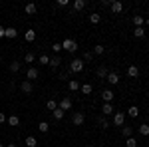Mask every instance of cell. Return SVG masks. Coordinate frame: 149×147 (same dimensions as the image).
Returning a JSON list of instances; mask_svg holds the SVG:
<instances>
[{"label":"cell","instance_id":"obj_21","mask_svg":"<svg viewBox=\"0 0 149 147\" xmlns=\"http://www.w3.org/2000/svg\"><path fill=\"white\" fill-rule=\"evenodd\" d=\"M137 131H139V135L147 137V135H149V125H147V123H141V125L137 127Z\"/></svg>","mask_w":149,"mask_h":147},{"label":"cell","instance_id":"obj_7","mask_svg":"<svg viewBox=\"0 0 149 147\" xmlns=\"http://www.w3.org/2000/svg\"><path fill=\"white\" fill-rule=\"evenodd\" d=\"M113 95H115V93H113L111 90H103V91H102V100H103L105 103H111V102H113Z\"/></svg>","mask_w":149,"mask_h":147},{"label":"cell","instance_id":"obj_19","mask_svg":"<svg viewBox=\"0 0 149 147\" xmlns=\"http://www.w3.org/2000/svg\"><path fill=\"white\" fill-rule=\"evenodd\" d=\"M102 113L103 115H111V113H113V105H111V103H103L102 105Z\"/></svg>","mask_w":149,"mask_h":147},{"label":"cell","instance_id":"obj_27","mask_svg":"<svg viewBox=\"0 0 149 147\" xmlns=\"http://www.w3.org/2000/svg\"><path fill=\"white\" fill-rule=\"evenodd\" d=\"M131 133H133V127H129V125H123L121 127V135L123 137H131Z\"/></svg>","mask_w":149,"mask_h":147},{"label":"cell","instance_id":"obj_46","mask_svg":"<svg viewBox=\"0 0 149 147\" xmlns=\"http://www.w3.org/2000/svg\"><path fill=\"white\" fill-rule=\"evenodd\" d=\"M0 147H4V145H2V143H0Z\"/></svg>","mask_w":149,"mask_h":147},{"label":"cell","instance_id":"obj_37","mask_svg":"<svg viewBox=\"0 0 149 147\" xmlns=\"http://www.w3.org/2000/svg\"><path fill=\"white\" fill-rule=\"evenodd\" d=\"M52 50H54V54H60V52H62V42H56V44H52Z\"/></svg>","mask_w":149,"mask_h":147},{"label":"cell","instance_id":"obj_29","mask_svg":"<svg viewBox=\"0 0 149 147\" xmlns=\"http://www.w3.org/2000/svg\"><path fill=\"white\" fill-rule=\"evenodd\" d=\"M20 68H22V66H20V62H16V60L10 64V72H12V74H18V72H20Z\"/></svg>","mask_w":149,"mask_h":147},{"label":"cell","instance_id":"obj_35","mask_svg":"<svg viewBox=\"0 0 149 147\" xmlns=\"http://www.w3.org/2000/svg\"><path fill=\"white\" fill-rule=\"evenodd\" d=\"M133 36H135V38H143V36H145V30H143V28H135V30H133Z\"/></svg>","mask_w":149,"mask_h":147},{"label":"cell","instance_id":"obj_9","mask_svg":"<svg viewBox=\"0 0 149 147\" xmlns=\"http://www.w3.org/2000/svg\"><path fill=\"white\" fill-rule=\"evenodd\" d=\"M38 76H40V72H38V68H34V66H30V68H28V72H26V78H28L30 82H32V79H36Z\"/></svg>","mask_w":149,"mask_h":147},{"label":"cell","instance_id":"obj_33","mask_svg":"<svg viewBox=\"0 0 149 147\" xmlns=\"http://www.w3.org/2000/svg\"><path fill=\"white\" fill-rule=\"evenodd\" d=\"M46 107L50 109V111H54V109H58V102H56V100H48Z\"/></svg>","mask_w":149,"mask_h":147},{"label":"cell","instance_id":"obj_20","mask_svg":"<svg viewBox=\"0 0 149 147\" xmlns=\"http://www.w3.org/2000/svg\"><path fill=\"white\" fill-rule=\"evenodd\" d=\"M60 64H62V58L58 56V54H54V56L50 58V66H52V68H58Z\"/></svg>","mask_w":149,"mask_h":147},{"label":"cell","instance_id":"obj_43","mask_svg":"<svg viewBox=\"0 0 149 147\" xmlns=\"http://www.w3.org/2000/svg\"><path fill=\"white\" fill-rule=\"evenodd\" d=\"M6 147H16V143H8V145H6Z\"/></svg>","mask_w":149,"mask_h":147},{"label":"cell","instance_id":"obj_22","mask_svg":"<svg viewBox=\"0 0 149 147\" xmlns=\"http://www.w3.org/2000/svg\"><path fill=\"white\" fill-rule=\"evenodd\" d=\"M24 145H26V147H36V145H38V141H36L34 135H28V137H26V141H24Z\"/></svg>","mask_w":149,"mask_h":147},{"label":"cell","instance_id":"obj_36","mask_svg":"<svg viewBox=\"0 0 149 147\" xmlns=\"http://www.w3.org/2000/svg\"><path fill=\"white\" fill-rule=\"evenodd\" d=\"M38 60H40V64H46V66H50V56H48V54H42Z\"/></svg>","mask_w":149,"mask_h":147},{"label":"cell","instance_id":"obj_4","mask_svg":"<svg viewBox=\"0 0 149 147\" xmlns=\"http://www.w3.org/2000/svg\"><path fill=\"white\" fill-rule=\"evenodd\" d=\"M84 121H86V115L81 111H76L74 115H72V123L74 125H84Z\"/></svg>","mask_w":149,"mask_h":147},{"label":"cell","instance_id":"obj_14","mask_svg":"<svg viewBox=\"0 0 149 147\" xmlns=\"http://www.w3.org/2000/svg\"><path fill=\"white\" fill-rule=\"evenodd\" d=\"M16 36H18L16 28H6V30H4V38H10V40H14Z\"/></svg>","mask_w":149,"mask_h":147},{"label":"cell","instance_id":"obj_31","mask_svg":"<svg viewBox=\"0 0 149 147\" xmlns=\"http://www.w3.org/2000/svg\"><path fill=\"white\" fill-rule=\"evenodd\" d=\"M48 129H50V125H48L46 121H40V123H38V131H40V133H48Z\"/></svg>","mask_w":149,"mask_h":147},{"label":"cell","instance_id":"obj_30","mask_svg":"<svg viewBox=\"0 0 149 147\" xmlns=\"http://www.w3.org/2000/svg\"><path fill=\"white\" fill-rule=\"evenodd\" d=\"M100 20H102V16H100L97 12H92V14H90V22L92 24H100Z\"/></svg>","mask_w":149,"mask_h":147},{"label":"cell","instance_id":"obj_13","mask_svg":"<svg viewBox=\"0 0 149 147\" xmlns=\"http://www.w3.org/2000/svg\"><path fill=\"white\" fill-rule=\"evenodd\" d=\"M80 91H81V93H84V95H90V93H92V91H93L92 84H81V86H80Z\"/></svg>","mask_w":149,"mask_h":147},{"label":"cell","instance_id":"obj_6","mask_svg":"<svg viewBox=\"0 0 149 147\" xmlns=\"http://www.w3.org/2000/svg\"><path fill=\"white\" fill-rule=\"evenodd\" d=\"M20 90H22L24 93H32L34 86H32V82H30V79H24L22 84H20Z\"/></svg>","mask_w":149,"mask_h":147},{"label":"cell","instance_id":"obj_32","mask_svg":"<svg viewBox=\"0 0 149 147\" xmlns=\"http://www.w3.org/2000/svg\"><path fill=\"white\" fill-rule=\"evenodd\" d=\"M133 24L135 28H143V16H133Z\"/></svg>","mask_w":149,"mask_h":147},{"label":"cell","instance_id":"obj_10","mask_svg":"<svg viewBox=\"0 0 149 147\" xmlns=\"http://www.w3.org/2000/svg\"><path fill=\"white\" fill-rule=\"evenodd\" d=\"M107 74H109V70H107V66H100V68L95 70V76L100 79H105L107 78Z\"/></svg>","mask_w":149,"mask_h":147},{"label":"cell","instance_id":"obj_5","mask_svg":"<svg viewBox=\"0 0 149 147\" xmlns=\"http://www.w3.org/2000/svg\"><path fill=\"white\" fill-rule=\"evenodd\" d=\"M58 107H60L62 111H68V109H72V100H70V98H62V102L58 103Z\"/></svg>","mask_w":149,"mask_h":147},{"label":"cell","instance_id":"obj_17","mask_svg":"<svg viewBox=\"0 0 149 147\" xmlns=\"http://www.w3.org/2000/svg\"><path fill=\"white\" fill-rule=\"evenodd\" d=\"M24 40H26V42H34V40H36V32L32 30V28H30V30H26V34H24Z\"/></svg>","mask_w":149,"mask_h":147},{"label":"cell","instance_id":"obj_3","mask_svg":"<svg viewBox=\"0 0 149 147\" xmlns=\"http://www.w3.org/2000/svg\"><path fill=\"white\" fill-rule=\"evenodd\" d=\"M123 123H125V113H123V111H115L113 113V125L123 127Z\"/></svg>","mask_w":149,"mask_h":147},{"label":"cell","instance_id":"obj_41","mask_svg":"<svg viewBox=\"0 0 149 147\" xmlns=\"http://www.w3.org/2000/svg\"><path fill=\"white\" fill-rule=\"evenodd\" d=\"M6 119H8V117H6V115H4V113L0 111V123H4V121H6Z\"/></svg>","mask_w":149,"mask_h":147},{"label":"cell","instance_id":"obj_2","mask_svg":"<svg viewBox=\"0 0 149 147\" xmlns=\"http://www.w3.org/2000/svg\"><path fill=\"white\" fill-rule=\"evenodd\" d=\"M84 60H80V58H76V60H72L70 62V74H80V72H84Z\"/></svg>","mask_w":149,"mask_h":147},{"label":"cell","instance_id":"obj_18","mask_svg":"<svg viewBox=\"0 0 149 147\" xmlns=\"http://www.w3.org/2000/svg\"><path fill=\"white\" fill-rule=\"evenodd\" d=\"M127 76H129V78H137L139 76V68L137 66H129V68H127Z\"/></svg>","mask_w":149,"mask_h":147},{"label":"cell","instance_id":"obj_34","mask_svg":"<svg viewBox=\"0 0 149 147\" xmlns=\"http://www.w3.org/2000/svg\"><path fill=\"white\" fill-rule=\"evenodd\" d=\"M52 115H54V119H56V121H60V119L64 117V111L58 107V109H54V111H52Z\"/></svg>","mask_w":149,"mask_h":147},{"label":"cell","instance_id":"obj_39","mask_svg":"<svg viewBox=\"0 0 149 147\" xmlns=\"http://www.w3.org/2000/svg\"><path fill=\"white\" fill-rule=\"evenodd\" d=\"M92 60H93L92 52H86V54H84V62H92Z\"/></svg>","mask_w":149,"mask_h":147},{"label":"cell","instance_id":"obj_38","mask_svg":"<svg viewBox=\"0 0 149 147\" xmlns=\"http://www.w3.org/2000/svg\"><path fill=\"white\" fill-rule=\"evenodd\" d=\"M127 147H137V141L133 137H127Z\"/></svg>","mask_w":149,"mask_h":147},{"label":"cell","instance_id":"obj_25","mask_svg":"<svg viewBox=\"0 0 149 147\" xmlns=\"http://www.w3.org/2000/svg\"><path fill=\"white\" fill-rule=\"evenodd\" d=\"M24 62H26V64H34L36 62L34 52H26V54H24Z\"/></svg>","mask_w":149,"mask_h":147},{"label":"cell","instance_id":"obj_23","mask_svg":"<svg viewBox=\"0 0 149 147\" xmlns=\"http://www.w3.org/2000/svg\"><path fill=\"white\" fill-rule=\"evenodd\" d=\"M72 6H74V10H84V8H86V0H74V4H72Z\"/></svg>","mask_w":149,"mask_h":147},{"label":"cell","instance_id":"obj_11","mask_svg":"<svg viewBox=\"0 0 149 147\" xmlns=\"http://www.w3.org/2000/svg\"><path fill=\"white\" fill-rule=\"evenodd\" d=\"M109 8H111V12H113V14H119V12L123 10V4H121L119 0H113V2L109 4Z\"/></svg>","mask_w":149,"mask_h":147},{"label":"cell","instance_id":"obj_26","mask_svg":"<svg viewBox=\"0 0 149 147\" xmlns=\"http://www.w3.org/2000/svg\"><path fill=\"white\" fill-rule=\"evenodd\" d=\"M127 115H129V117H137L139 115V107L137 105H131V107L127 109Z\"/></svg>","mask_w":149,"mask_h":147},{"label":"cell","instance_id":"obj_15","mask_svg":"<svg viewBox=\"0 0 149 147\" xmlns=\"http://www.w3.org/2000/svg\"><path fill=\"white\" fill-rule=\"evenodd\" d=\"M95 121H97V125H100L102 129H107V127H109V121L105 119V115H100V117H97Z\"/></svg>","mask_w":149,"mask_h":147},{"label":"cell","instance_id":"obj_8","mask_svg":"<svg viewBox=\"0 0 149 147\" xmlns=\"http://www.w3.org/2000/svg\"><path fill=\"white\" fill-rule=\"evenodd\" d=\"M105 82H109L111 86L119 84V74H117V72H109V74H107V78H105Z\"/></svg>","mask_w":149,"mask_h":147},{"label":"cell","instance_id":"obj_44","mask_svg":"<svg viewBox=\"0 0 149 147\" xmlns=\"http://www.w3.org/2000/svg\"><path fill=\"white\" fill-rule=\"evenodd\" d=\"M145 26H147V28H149V18H147V20H145Z\"/></svg>","mask_w":149,"mask_h":147},{"label":"cell","instance_id":"obj_24","mask_svg":"<svg viewBox=\"0 0 149 147\" xmlns=\"http://www.w3.org/2000/svg\"><path fill=\"white\" fill-rule=\"evenodd\" d=\"M68 88H70V91H78L80 90V82H78V79H70Z\"/></svg>","mask_w":149,"mask_h":147},{"label":"cell","instance_id":"obj_42","mask_svg":"<svg viewBox=\"0 0 149 147\" xmlns=\"http://www.w3.org/2000/svg\"><path fill=\"white\" fill-rule=\"evenodd\" d=\"M4 30H6V28H4V26H0V38H4Z\"/></svg>","mask_w":149,"mask_h":147},{"label":"cell","instance_id":"obj_12","mask_svg":"<svg viewBox=\"0 0 149 147\" xmlns=\"http://www.w3.org/2000/svg\"><path fill=\"white\" fill-rule=\"evenodd\" d=\"M6 123L12 125V127H18V125H20V117H18V115H8Z\"/></svg>","mask_w":149,"mask_h":147},{"label":"cell","instance_id":"obj_1","mask_svg":"<svg viewBox=\"0 0 149 147\" xmlns=\"http://www.w3.org/2000/svg\"><path fill=\"white\" fill-rule=\"evenodd\" d=\"M78 48H80V44H78L76 40H72V38H66V40L62 42V50H66V52H70V54H76Z\"/></svg>","mask_w":149,"mask_h":147},{"label":"cell","instance_id":"obj_45","mask_svg":"<svg viewBox=\"0 0 149 147\" xmlns=\"http://www.w3.org/2000/svg\"><path fill=\"white\" fill-rule=\"evenodd\" d=\"M88 147H95V145H88Z\"/></svg>","mask_w":149,"mask_h":147},{"label":"cell","instance_id":"obj_16","mask_svg":"<svg viewBox=\"0 0 149 147\" xmlns=\"http://www.w3.org/2000/svg\"><path fill=\"white\" fill-rule=\"evenodd\" d=\"M24 10H26V14H36V10H38V6H36L34 2H28V4L24 6Z\"/></svg>","mask_w":149,"mask_h":147},{"label":"cell","instance_id":"obj_28","mask_svg":"<svg viewBox=\"0 0 149 147\" xmlns=\"http://www.w3.org/2000/svg\"><path fill=\"white\" fill-rule=\"evenodd\" d=\"M103 52H105V48H103L102 44H95V46H93V52H92V54H95V56H102Z\"/></svg>","mask_w":149,"mask_h":147},{"label":"cell","instance_id":"obj_40","mask_svg":"<svg viewBox=\"0 0 149 147\" xmlns=\"http://www.w3.org/2000/svg\"><path fill=\"white\" fill-rule=\"evenodd\" d=\"M56 4H58V6H60V8H66V6H68V4H70V0H58Z\"/></svg>","mask_w":149,"mask_h":147}]
</instances>
